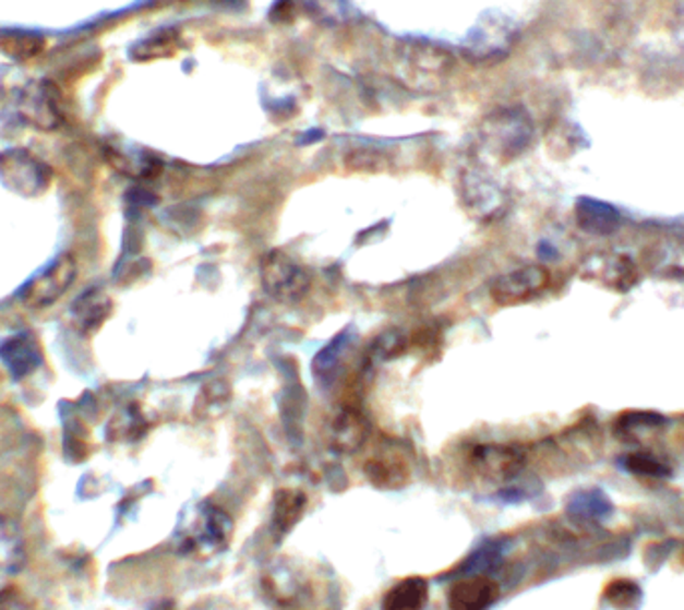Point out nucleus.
<instances>
[{"instance_id":"nucleus-1","label":"nucleus","mask_w":684,"mask_h":610,"mask_svg":"<svg viewBox=\"0 0 684 610\" xmlns=\"http://www.w3.org/2000/svg\"><path fill=\"white\" fill-rule=\"evenodd\" d=\"M535 123L523 109L490 112L480 127L482 147L500 163H511L530 147Z\"/></svg>"},{"instance_id":"nucleus-2","label":"nucleus","mask_w":684,"mask_h":610,"mask_svg":"<svg viewBox=\"0 0 684 610\" xmlns=\"http://www.w3.org/2000/svg\"><path fill=\"white\" fill-rule=\"evenodd\" d=\"M454 69L448 50L430 43H406L396 55V75L401 83L418 91H437Z\"/></svg>"},{"instance_id":"nucleus-3","label":"nucleus","mask_w":684,"mask_h":610,"mask_svg":"<svg viewBox=\"0 0 684 610\" xmlns=\"http://www.w3.org/2000/svg\"><path fill=\"white\" fill-rule=\"evenodd\" d=\"M233 536V521L227 512L213 504H201L197 514L183 530L177 533V550L185 557L209 559L229 547Z\"/></svg>"},{"instance_id":"nucleus-4","label":"nucleus","mask_w":684,"mask_h":610,"mask_svg":"<svg viewBox=\"0 0 684 610\" xmlns=\"http://www.w3.org/2000/svg\"><path fill=\"white\" fill-rule=\"evenodd\" d=\"M518 37H520V28L511 16L502 13H485L468 33L461 50L473 63H500L511 55Z\"/></svg>"},{"instance_id":"nucleus-5","label":"nucleus","mask_w":684,"mask_h":610,"mask_svg":"<svg viewBox=\"0 0 684 610\" xmlns=\"http://www.w3.org/2000/svg\"><path fill=\"white\" fill-rule=\"evenodd\" d=\"M262 284L275 301L293 306L308 296L310 274L284 251H269L262 262Z\"/></svg>"},{"instance_id":"nucleus-6","label":"nucleus","mask_w":684,"mask_h":610,"mask_svg":"<svg viewBox=\"0 0 684 610\" xmlns=\"http://www.w3.org/2000/svg\"><path fill=\"white\" fill-rule=\"evenodd\" d=\"M0 181L21 195H40L49 189L52 171L31 151L7 149L0 153Z\"/></svg>"},{"instance_id":"nucleus-7","label":"nucleus","mask_w":684,"mask_h":610,"mask_svg":"<svg viewBox=\"0 0 684 610\" xmlns=\"http://www.w3.org/2000/svg\"><path fill=\"white\" fill-rule=\"evenodd\" d=\"M76 277V260L73 255H61L49 267L38 274L28 286L23 289L21 299L26 308L43 310L49 308L55 301L67 294V289L73 286Z\"/></svg>"},{"instance_id":"nucleus-8","label":"nucleus","mask_w":684,"mask_h":610,"mask_svg":"<svg viewBox=\"0 0 684 610\" xmlns=\"http://www.w3.org/2000/svg\"><path fill=\"white\" fill-rule=\"evenodd\" d=\"M550 284V274L542 265H524L502 274L490 286V298L497 306H518L540 296Z\"/></svg>"},{"instance_id":"nucleus-9","label":"nucleus","mask_w":684,"mask_h":610,"mask_svg":"<svg viewBox=\"0 0 684 610\" xmlns=\"http://www.w3.org/2000/svg\"><path fill=\"white\" fill-rule=\"evenodd\" d=\"M460 195L464 207L480 222H492L506 212L504 189L478 169L461 175Z\"/></svg>"},{"instance_id":"nucleus-10","label":"nucleus","mask_w":684,"mask_h":610,"mask_svg":"<svg viewBox=\"0 0 684 610\" xmlns=\"http://www.w3.org/2000/svg\"><path fill=\"white\" fill-rule=\"evenodd\" d=\"M59 97V88L49 81L31 83L19 97V115L28 125L37 127L40 131H55L64 121Z\"/></svg>"},{"instance_id":"nucleus-11","label":"nucleus","mask_w":684,"mask_h":610,"mask_svg":"<svg viewBox=\"0 0 684 610\" xmlns=\"http://www.w3.org/2000/svg\"><path fill=\"white\" fill-rule=\"evenodd\" d=\"M473 473L490 482H506L523 470L524 456L508 446H478L470 456Z\"/></svg>"},{"instance_id":"nucleus-12","label":"nucleus","mask_w":684,"mask_h":610,"mask_svg":"<svg viewBox=\"0 0 684 610\" xmlns=\"http://www.w3.org/2000/svg\"><path fill=\"white\" fill-rule=\"evenodd\" d=\"M500 597V586L484 574L461 578L452 586L449 610H488Z\"/></svg>"},{"instance_id":"nucleus-13","label":"nucleus","mask_w":684,"mask_h":610,"mask_svg":"<svg viewBox=\"0 0 684 610\" xmlns=\"http://www.w3.org/2000/svg\"><path fill=\"white\" fill-rule=\"evenodd\" d=\"M105 157L115 171L133 179H153L161 174V162L149 151L135 145L109 143L105 147Z\"/></svg>"},{"instance_id":"nucleus-14","label":"nucleus","mask_w":684,"mask_h":610,"mask_svg":"<svg viewBox=\"0 0 684 610\" xmlns=\"http://www.w3.org/2000/svg\"><path fill=\"white\" fill-rule=\"evenodd\" d=\"M0 360L14 380H23L43 363V349L33 334H16L2 342Z\"/></svg>"},{"instance_id":"nucleus-15","label":"nucleus","mask_w":684,"mask_h":610,"mask_svg":"<svg viewBox=\"0 0 684 610\" xmlns=\"http://www.w3.org/2000/svg\"><path fill=\"white\" fill-rule=\"evenodd\" d=\"M574 217L580 229L595 236H610L619 231L622 215L612 203L595 200V198H578L574 205Z\"/></svg>"},{"instance_id":"nucleus-16","label":"nucleus","mask_w":684,"mask_h":610,"mask_svg":"<svg viewBox=\"0 0 684 610\" xmlns=\"http://www.w3.org/2000/svg\"><path fill=\"white\" fill-rule=\"evenodd\" d=\"M368 436H370V428L358 410L346 408L339 411L332 422L329 440L336 452H341V454L358 452L365 444Z\"/></svg>"},{"instance_id":"nucleus-17","label":"nucleus","mask_w":684,"mask_h":610,"mask_svg":"<svg viewBox=\"0 0 684 610\" xmlns=\"http://www.w3.org/2000/svg\"><path fill=\"white\" fill-rule=\"evenodd\" d=\"M112 313V299L103 289H87L81 298L76 299L73 306V320L75 325L85 332H97L100 325L109 320Z\"/></svg>"},{"instance_id":"nucleus-18","label":"nucleus","mask_w":684,"mask_h":610,"mask_svg":"<svg viewBox=\"0 0 684 610\" xmlns=\"http://www.w3.org/2000/svg\"><path fill=\"white\" fill-rule=\"evenodd\" d=\"M26 562L25 535L9 516H0V573H19Z\"/></svg>"},{"instance_id":"nucleus-19","label":"nucleus","mask_w":684,"mask_h":610,"mask_svg":"<svg viewBox=\"0 0 684 610\" xmlns=\"http://www.w3.org/2000/svg\"><path fill=\"white\" fill-rule=\"evenodd\" d=\"M592 274L600 275L602 284L616 291H631L638 284V267L628 255H607L600 262L590 263Z\"/></svg>"},{"instance_id":"nucleus-20","label":"nucleus","mask_w":684,"mask_h":610,"mask_svg":"<svg viewBox=\"0 0 684 610\" xmlns=\"http://www.w3.org/2000/svg\"><path fill=\"white\" fill-rule=\"evenodd\" d=\"M428 581H423L422 576H410L387 590L382 610H422L428 605Z\"/></svg>"},{"instance_id":"nucleus-21","label":"nucleus","mask_w":684,"mask_h":610,"mask_svg":"<svg viewBox=\"0 0 684 610\" xmlns=\"http://www.w3.org/2000/svg\"><path fill=\"white\" fill-rule=\"evenodd\" d=\"M47 40L37 31L26 28H0V52L11 61L25 63L45 49Z\"/></svg>"},{"instance_id":"nucleus-22","label":"nucleus","mask_w":684,"mask_h":610,"mask_svg":"<svg viewBox=\"0 0 684 610\" xmlns=\"http://www.w3.org/2000/svg\"><path fill=\"white\" fill-rule=\"evenodd\" d=\"M308 499L303 492L293 490V488H284L277 492L275 497L274 509V528L277 533L286 535L303 516Z\"/></svg>"},{"instance_id":"nucleus-23","label":"nucleus","mask_w":684,"mask_h":610,"mask_svg":"<svg viewBox=\"0 0 684 610\" xmlns=\"http://www.w3.org/2000/svg\"><path fill=\"white\" fill-rule=\"evenodd\" d=\"M365 476L370 478V482L373 486H380V488H399V486L406 485L410 473H408V466L404 462L396 461V458H372V461L365 462Z\"/></svg>"},{"instance_id":"nucleus-24","label":"nucleus","mask_w":684,"mask_h":610,"mask_svg":"<svg viewBox=\"0 0 684 610\" xmlns=\"http://www.w3.org/2000/svg\"><path fill=\"white\" fill-rule=\"evenodd\" d=\"M610 511H612V504H610L609 497L602 494L600 490L578 492V494H574L571 504H568V512L573 516L585 518V521L604 518Z\"/></svg>"},{"instance_id":"nucleus-25","label":"nucleus","mask_w":684,"mask_h":610,"mask_svg":"<svg viewBox=\"0 0 684 610\" xmlns=\"http://www.w3.org/2000/svg\"><path fill=\"white\" fill-rule=\"evenodd\" d=\"M231 399V390L227 386V382L224 380H217L212 384H205V387L201 390L200 396H197V411L201 416H217L227 408Z\"/></svg>"},{"instance_id":"nucleus-26","label":"nucleus","mask_w":684,"mask_h":610,"mask_svg":"<svg viewBox=\"0 0 684 610\" xmlns=\"http://www.w3.org/2000/svg\"><path fill=\"white\" fill-rule=\"evenodd\" d=\"M177 49V35L173 33H161L155 37L145 38L143 43H139L137 47H133L131 57L137 61H151V59H159L167 57Z\"/></svg>"},{"instance_id":"nucleus-27","label":"nucleus","mask_w":684,"mask_h":610,"mask_svg":"<svg viewBox=\"0 0 684 610\" xmlns=\"http://www.w3.org/2000/svg\"><path fill=\"white\" fill-rule=\"evenodd\" d=\"M145 430H147V423L139 414L137 408L124 410L121 416H117L109 423V436L117 438V440H137L145 434Z\"/></svg>"},{"instance_id":"nucleus-28","label":"nucleus","mask_w":684,"mask_h":610,"mask_svg":"<svg viewBox=\"0 0 684 610\" xmlns=\"http://www.w3.org/2000/svg\"><path fill=\"white\" fill-rule=\"evenodd\" d=\"M622 464L628 473L645 476V478H667L671 474L667 464H662L659 458H655L652 454H647V452L628 454L626 458H622Z\"/></svg>"},{"instance_id":"nucleus-29","label":"nucleus","mask_w":684,"mask_h":610,"mask_svg":"<svg viewBox=\"0 0 684 610\" xmlns=\"http://www.w3.org/2000/svg\"><path fill=\"white\" fill-rule=\"evenodd\" d=\"M607 600L616 609L633 610L643 600V590L633 581L621 578V581L610 583L609 588H607Z\"/></svg>"},{"instance_id":"nucleus-30","label":"nucleus","mask_w":684,"mask_h":610,"mask_svg":"<svg viewBox=\"0 0 684 610\" xmlns=\"http://www.w3.org/2000/svg\"><path fill=\"white\" fill-rule=\"evenodd\" d=\"M348 342V334H341V336H337L329 346H325V348L315 356V360H313L315 372H317V374L329 372V370L336 366L337 360H339V354L344 351Z\"/></svg>"},{"instance_id":"nucleus-31","label":"nucleus","mask_w":684,"mask_h":610,"mask_svg":"<svg viewBox=\"0 0 684 610\" xmlns=\"http://www.w3.org/2000/svg\"><path fill=\"white\" fill-rule=\"evenodd\" d=\"M155 610H173V607L171 605H161V607H157Z\"/></svg>"}]
</instances>
